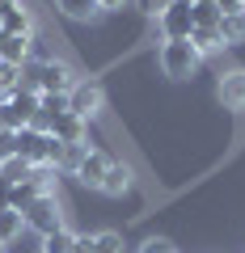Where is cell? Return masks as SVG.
Listing matches in <instances>:
<instances>
[{"label": "cell", "mask_w": 245, "mask_h": 253, "mask_svg": "<svg viewBox=\"0 0 245 253\" xmlns=\"http://www.w3.org/2000/svg\"><path fill=\"white\" fill-rule=\"evenodd\" d=\"M110 161H114L110 152H101V148H89V152H85V161H81V169H76L72 177L81 181L85 190H101V181H106V169H110Z\"/></svg>", "instance_id": "7"}, {"label": "cell", "mask_w": 245, "mask_h": 253, "mask_svg": "<svg viewBox=\"0 0 245 253\" xmlns=\"http://www.w3.org/2000/svg\"><path fill=\"white\" fill-rule=\"evenodd\" d=\"M21 215H26V228H30V232H38V236L55 232V228H64V207H59V194H38V199L30 203Z\"/></svg>", "instance_id": "4"}, {"label": "cell", "mask_w": 245, "mask_h": 253, "mask_svg": "<svg viewBox=\"0 0 245 253\" xmlns=\"http://www.w3.org/2000/svg\"><path fill=\"white\" fill-rule=\"evenodd\" d=\"M191 42H195V51H199V55H216V51H224V38H220V26H195Z\"/></svg>", "instance_id": "14"}, {"label": "cell", "mask_w": 245, "mask_h": 253, "mask_svg": "<svg viewBox=\"0 0 245 253\" xmlns=\"http://www.w3.org/2000/svg\"><path fill=\"white\" fill-rule=\"evenodd\" d=\"M85 126H89L85 118H76V114L64 110V114L51 123V135L59 139V144H89V131H85Z\"/></svg>", "instance_id": "9"}, {"label": "cell", "mask_w": 245, "mask_h": 253, "mask_svg": "<svg viewBox=\"0 0 245 253\" xmlns=\"http://www.w3.org/2000/svg\"><path fill=\"white\" fill-rule=\"evenodd\" d=\"M0 63L26 68L30 63V34H0Z\"/></svg>", "instance_id": "10"}, {"label": "cell", "mask_w": 245, "mask_h": 253, "mask_svg": "<svg viewBox=\"0 0 245 253\" xmlns=\"http://www.w3.org/2000/svg\"><path fill=\"white\" fill-rule=\"evenodd\" d=\"M38 114V93L13 89L9 97L0 101V131H26Z\"/></svg>", "instance_id": "2"}, {"label": "cell", "mask_w": 245, "mask_h": 253, "mask_svg": "<svg viewBox=\"0 0 245 253\" xmlns=\"http://www.w3.org/2000/svg\"><path fill=\"white\" fill-rule=\"evenodd\" d=\"M191 17H195V26H220V9H216V0L191 4Z\"/></svg>", "instance_id": "21"}, {"label": "cell", "mask_w": 245, "mask_h": 253, "mask_svg": "<svg viewBox=\"0 0 245 253\" xmlns=\"http://www.w3.org/2000/svg\"><path fill=\"white\" fill-rule=\"evenodd\" d=\"M241 4H245V0H241Z\"/></svg>", "instance_id": "26"}, {"label": "cell", "mask_w": 245, "mask_h": 253, "mask_svg": "<svg viewBox=\"0 0 245 253\" xmlns=\"http://www.w3.org/2000/svg\"><path fill=\"white\" fill-rule=\"evenodd\" d=\"M26 232V215L21 211H0V245H13Z\"/></svg>", "instance_id": "16"}, {"label": "cell", "mask_w": 245, "mask_h": 253, "mask_svg": "<svg viewBox=\"0 0 245 253\" xmlns=\"http://www.w3.org/2000/svg\"><path fill=\"white\" fill-rule=\"evenodd\" d=\"M131 190V169L123 161H110V169H106V181H101V190L98 194H106V199H123Z\"/></svg>", "instance_id": "11"}, {"label": "cell", "mask_w": 245, "mask_h": 253, "mask_svg": "<svg viewBox=\"0 0 245 253\" xmlns=\"http://www.w3.org/2000/svg\"><path fill=\"white\" fill-rule=\"evenodd\" d=\"M55 9L64 13L68 21H98L101 17V4H98V0H55Z\"/></svg>", "instance_id": "13"}, {"label": "cell", "mask_w": 245, "mask_h": 253, "mask_svg": "<svg viewBox=\"0 0 245 253\" xmlns=\"http://www.w3.org/2000/svg\"><path fill=\"white\" fill-rule=\"evenodd\" d=\"M76 253H93V236H85V232H76Z\"/></svg>", "instance_id": "24"}, {"label": "cell", "mask_w": 245, "mask_h": 253, "mask_svg": "<svg viewBox=\"0 0 245 253\" xmlns=\"http://www.w3.org/2000/svg\"><path fill=\"white\" fill-rule=\"evenodd\" d=\"M161 72L169 76V81H195V72H199L203 55L195 51L191 38H178V42H161Z\"/></svg>", "instance_id": "1"}, {"label": "cell", "mask_w": 245, "mask_h": 253, "mask_svg": "<svg viewBox=\"0 0 245 253\" xmlns=\"http://www.w3.org/2000/svg\"><path fill=\"white\" fill-rule=\"evenodd\" d=\"M156 21H161L165 42H178V38H191L195 34V17H191V4H186V0H178L173 9H165Z\"/></svg>", "instance_id": "6"}, {"label": "cell", "mask_w": 245, "mask_h": 253, "mask_svg": "<svg viewBox=\"0 0 245 253\" xmlns=\"http://www.w3.org/2000/svg\"><path fill=\"white\" fill-rule=\"evenodd\" d=\"M173 4H178V0H136V9L144 13V17H161V13L173 9Z\"/></svg>", "instance_id": "22"}, {"label": "cell", "mask_w": 245, "mask_h": 253, "mask_svg": "<svg viewBox=\"0 0 245 253\" xmlns=\"http://www.w3.org/2000/svg\"><path fill=\"white\" fill-rule=\"evenodd\" d=\"M93 253H123V232H93Z\"/></svg>", "instance_id": "20"}, {"label": "cell", "mask_w": 245, "mask_h": 253, "mask_svg": "<svg viewBox=\"0 0 245 253\" xmlns=\"http://www.w3.org/2000/svg\"><path fill=\"white\" fill-rule=\"evenodd\" d=\"M140 253H178V249H173L169 236H148V241L140 245Z\"/></svg>", "instance_id": "23"}, {"label": "cell", "mask_w": 245, "mask_h": 253, "mask_svg": "<svg viewBox=\"0 0 245 253\" xmlns=\"http://www.w3.org/2000/svg\"><path fill=\"white\" fill-rule=\"evenodd\" d=\"M30 186H34L38 194H59V169H51V165L34 169L30 173Z\"/></svg>", "instance_id": "18"}, {"label": "cell", "mask_w": 245, "mask_h": 253, "mask_svg": "<svg viewBox=\"0 0 245 253\" xmlns=\"http://www.w3.org/2000/svg\"><path fill=\"white\" fill-rule=\"evenodd\" d=\"M85 152H89V144H64L59 148V161H55V169L59 173H76L85 161Z\"/></svg>", "instance_id": "17"}, {"label": "cell", "mask_w": 245, "mask_h": 253, "mask_svg": "<svg viewBox=\"0 0 245 253\" xmlns=\"http://www.w3.org/2000/svg\"><path fill=\"white\" fill-rule=\"evenodd\" d=\"M98 4H101V13H118L123 4H127V0H98Z\"/></svg>", "instance_id": "25"}, {"label": "cell", "mask_w": 245, "mask_h": 253, "mask_svg": "<svg viewBox=\"0 0 245 253\" xmlns=\"http://www.w3.org/2000/svg\"><path fill=\"white\" fill-rule=\"evenodd\" d=\"M30 173H34V165H30L26 156H9V161H0V181H9V186L30 181Z\"/></svg>", "instance_id": "15"}, {"label": "cell", "mask_w": 245, "mask_h": 253, "mask_svg": "<svg viewBox=\"0 0 245 253\" xmlns=\"http://www.w3.org/2000/svg\"><path fill=\"white\" fill-rule=\"evenodd\" d=\"M101 110H106V89H101V81H93V76H81V81L72 84V93H68V114L76 118H98Z\"/></svg>", "instance_id": "3"}, {"label": "cell", "mask_w": 245, "mask_h": 253, "mask_svg": "<svg viewBox=\"0 0 245 253\" xmlns=\"http://www.w3.org/2000/svg\"><path fill=\"white\" fill-rule=\"evenodd\" d=\"M216 97H220L224 110H237V114H241V110H245V68H228V72H220Z\"/></svg>", "instance_id": "5"}, {"label": "cell", "mask_w": 245, "mask_h": 253, "mask_svg": "<svg viewBox=\"0 0 245 253\" xmlns=\"http://www.w3.org/2000/svg\"><path fill=\"white\" fill-rule=\"evenodd\" d=\"M34 21L21 9V0H0V34H30Z\"/></svg>", "instance_id": "8"}, {"label": "cell", "mask_w": 245, "mask_h": 253, "mask_svg": "<svg viewBox=\"0 0 245 253\" xmlns=\"http://www.w3.org/2000/svg\"><path fill=\"white\" fill-rule=\"evenodd\" d=\"M220 38H224V46L245 42V13H237V17H220Z\"/></svg>", "instance_id": "19"}, {"label": "cell", "mask_w": 245, "mask_h": 253, "mask_svg": "<svg viewBox=\"0 0 245 253\" xmlns=\"http://www.w3.org/2000/svg\"><path fill=\"white\" fill-rule=\"evenodd\" d=\"M38 253H76V232L72 228H55V232L38 236Z\"/></svg>", "instance_id": "12"}]
</instances>
